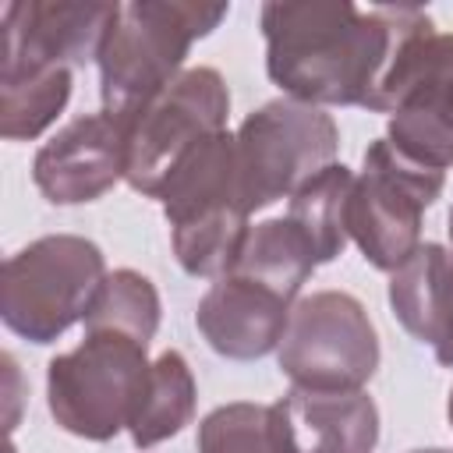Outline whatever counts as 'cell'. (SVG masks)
I'll use <instances>...</instances> for the list:
<instances>
[{"instance_id": "obj_1", "label": "cell", "mask_w": 453, "mask_h": 453, "mask_svg": "<svg viewBox=\"0 0 453 453\" xmlns=\"http://www.w3.org/2000/svg\"><path fill=\"white\" fill-rule=\"evenodd\" d=\"M265 71L287 99L365 106L393 53V7L273 0L262 7Z\"/></svg>"}, {"instance_id": "obj_2", "label": "cell", "mask_w": 453, "mask_h": 453, "mask_svg": "<svg viewBox=\"0 0 453 453\" xmlns=\"http://www.w3.org/2000/svg\"><path fill=\"white\" fill-rule=\"evenodd\" d=\"M226 14V4H117L113 28L96 60L103 110L131 127V120L184 71L191 42L209 35Z\"/></svg>"}, {"instance_id": "obj_3", "label": "cell", "mask_w": 453, "mask_h": 453, "mask_svg": "<svg viewBox=\"0 0 453 453\" xmlns=\"http://www.w3.org/2000/svg\"><path fill=\"white\" fill-rule=\"evenodd\" d=\"M159 202L180 269L188 276H226L251 230L237 180L234 134L216 131L198 142L166 177Z\"/></svg>"}, {"instance_id": "obj_4", "label": "cell", "mask_w": 453, "mask_h": 453, "mask_svg": "<svg viewBox=\"0 0 453 453\" xmlns=\"http://www.w3.org/2000/svg\"><path fill=\"white\" fill-rule=\"evenodd\" d=\"M145 343L117 333L85 340L46 365V403L53 421L88 442H106L131 428L152 375Z\"/></svg>"}, {"instance_id": "obj_5", "label": "cell", "mask_w": 453, "mask_h": 453, "mask_svg": "<svg viewBox=\"0 0 453 453\" xmlns=\"http://www.w3.org/2000/svg\"><path fill=\"white\" fill-rule=\"evenodd\" d=\"M106 280L99 244L78 234H50L4 262L0 319L28 343H53L85 311Z\"/></svg>"}, {"instance_id": "obj_6", "label": "cell", "mask_w": 453, "mask_h": 453, "mask_svg": "<svg viewBox=\"0 0 453 453\" xmlns=\"http://www.w3.org/2000/svg\"><path fill=\"white\" fill-rule=\"evenodd\" d=\"M237 180L248 212L290 198L304 180L336 163L340 131L322 106L273 99L251 110L234 131Z\"/></svg>"}, {"instance_id": "obj_7", "label": "cell", "mask_w": 453, "mask_h": 453, "mask_svg": "<svg viewBox=\"0 0 453 453\" xmlns=\"http://www.w3.org/2000/svg\"><path fill=\"white\" fill-rule=\"evenodd\" d=\"M446 173L407 159L386 138L365 149L361 177H354L347 205V234L365 262L396 273L421 248V216L442 195Z\"/></svg>"}, {"instance_id": "obj_8", "label": "cell", "mask_w": 453, "mask_h": 453, "mask_svg": "<svg viewBox=\"0 0 453 453\" xmlns=\"http://www.w3.org/2000/svg\"><path fill=\"white\" fill-rule=\"evenodd\" d=\"M276 361L297 389H365L379 368V336L354 294L319 290L294 301Z\"/></svg>"}, {"instance_id": "obj_9", "label": "cell", "mask_w": 453, "mask_h": 453, "mask_svg": "<svg viewBox=\"0 0 453 453\" xmlns=\"http://www.w3.org/2000/svg\"><path fill=\"white\" fill-rule=\"evenodd\" d=\"M230 88L216 67H184L127 127L124 180L159 198L173 166L209 134L226 131Z\"/></svg>"}, {"instance_id": "obj_10", "label": "cell", "mask_w": 453, "mask_h": 453, "mask_svg": "<svg viewBox=\"0 0 453 453\" xmlns=\"http://www.w3.org/2000/svg\"><path fill=\"white\" fill-rule=\"evenodd\" d=\"M117 4L11 0L4 4V67H78L99 60Z\"/></svg>"}, {"instance_id": "obj_11", "label": "cell", "mask_w": 453, "mask_h": 453, "mask_svg": "<svg viewBox=\"0 0 453 453\" xmlns=\"http://www.w3.org/2000/svg\"><path fill=\"white\" fill-rule=\"evenodd\" d=\"M127 173V124L113 113H85L60 127L32 163V180L53 205L103 198Z\"/></svg>"}, {"instance_id": "obj_12", "label": "cell", "mask_w": 453, "mask_h": 453, "mask_svg": "<svg viewBox=\"0 0 453 453\" xmlns=\"http://www.w3.org/2000/svg\"><path fill=\"white\" fill-rule=\"evenodd\" d=\"M290 308L294 304L276 290L248 276L226 273L198 301L195 322L216 354L230 361H255L280 347L290 322Z\"/></svg>"}, {"instance_id": "obj_13", "label": "cell", "mask_w": 453, "mask_h": 453, "mask_svg": "<svg viewBox=\"0 0 453 453\" xmlns=\"http://www.w3.org/2000/svg\"><path fill=\"white\" fill-rule=\"evenodd\" d=\"M301 453H372L379 442V407L365 389H297L280 400Z\"/></svg>"}, {"instance_id": "obj_14", "label": "cell", "mask_w": 453, "mask_h": 453, "mask_svg": "<svg viewBox=\"0 0 453 453\" xmlns=\"http://www.w3.org/2000/svg\"><path fill=\"white\" fill-rule=\"evenodd\" d=\"M389 308L414 340L439 347L453 333V251L421 244L389 273Z\"/></svg>"}, {"instance_id": "obj_15", "label": "cell", "mask_w": 453, "mask_h": 453, "mask_svg": "<svg viewBox=\"0 0 453 453\" xmlns=\"http://www.w3.org/2000/svg\"><path fill=\"white\" fill-rule=\"evenodd\" d=\"M315 269H319V262H315L308 237L287 216H280V219L255 223L248 230L241 255H237L230 273L248 276V280L276 290L280 297H287L294 304L301 287L311 280Z\"/></svg>"}, {"instance_id": "obj_16", "label": "cell", "mask_w": 453, "mask_h": 453, "mask_svg": "<svg viewBox=\"0 0 453 453\" xmlns=\"http://www.w3.org/2000/svg\"><path fill=\"white\" fill-rule=\"evenodd\" d=\"M386 142L407 159L446 173L453 166V74L411 92L389 117Z\"/></svg>"}, {"instance_id": "obj_17", "label": "cell", "mask_w": 453, "mask_h": 453, "mask_svg": "<svg viewBox=\"0 0 453 453\" xmlns=\"http://www.w3.org/2000/svg\"><path fill=\"white\" fill-rule=\"evenodd\" d=\"M71 99V67H0V134L39 138Z\"/></svg>"}, {"instance_id": "obj_18", "label": "cell", "mask_w": 453, "mask_h": 453, "mask_svg": "<svg viewBox=\"0 0 453 453\" xmlns=\"http://www.w3.org/2000/svg\"><path fill=\"white\" fill-rule=\"evenodd\" d=\"M198 453H301L283 403H223L198 425Z\"/></svg>"}, {"instance_id": "obj_19", "label": "cell", "mask_w": 453, "mask_h": 453, "mask_svg": "<svg viewBox=\"0 0 453 453\" xmlns=\"http://www.w3.org/2000/svg\"><path fill=\"white\" fill-rule=\"evenodd\" d=\"M350 191H354V173L343 163H329L326 170H319L311 180H304L294 195H290V209L287 219L308 237L315 262L326 265L333 262L343 244H347V205H350Z\"/></svg>"}, {"instance_id": "obj_20", "label": "cell", "mask_w": 453, "mask_h": 453, "mask_svg": "<svg viewBox=\"0 0 453 453\" xmlns=\"http://www.w3.org/2000/svg\"><path fill=\"white\" fill-rule=\"evenodd\" d=\"M195 418V375L180 350H163L152 361L145 400L131 421V442L149 449L163 439H173Z\"/></svg>"}, {"instance_id": "obj_21", "label": "cell", "mask_w": 453, "mask_h": 453, "mask_svg": "<svg viewBox=\"0 0 453 453\" xmlns=\"http://www.w3.org/2000/svg\"><path fill=\"white\" fill-rule=\"evenodd\" d=\"M156 329H159V294L152 280L134 269L106 273L103 287L96 290L85 311V333H117L149 347Z\"/></svg>"}, {"instance_id": "obj_22", "label": "cell", "mask_w": 453, "mask_h": 453, "mask_svg": "<svg viewBox=\"0 0 453 453\" xmlns=\"http://www.w3.org/2000/svg\"><path fill=\"white\" fill-rule=\"evenodd\" d=\"M435 357H439V365H446V368H453V333L435 347Z\"/></svg>"}, {"instance_id": "obj_23", "label": "cell", "mask_w": 453, "mask_h": 453, "mask_svg": "<svg viewBox=\"0 0 453 453\" xmlns=\"http://www.w3.org/2000/svg\"><path fill=\"white\" fill-rule=\"evenodd\" d=\"M446 418H449V425H453V389H449V400H446Z\"/></svg>"}, {"instance_id": "obj_24", "label": "cell", "mask_w": 453, "mask_h": 453, "mask_svg": "<svg viewBox=\"0 0 453 453\" xmlns=\"http://www.w3.org/2000/svg\"><path fill=\"white\" fill-rule=\"evenodd\" d=\"M411 453H449V449H411Z\"/></svg>"}, {"instance_id": "obj_25", "label": "cell", "mask_w": 453, "mask_h": 453, "mask_svg": "<svg viewBox=\"0 0 453 453\" xmlns=\"http://www.w3.org/2000/svg\"><path fill=\"white\" fill-rule=\"evenodd\" d=\"M449 241H453V209H449Z\"/></svg>"}]
</instances>
